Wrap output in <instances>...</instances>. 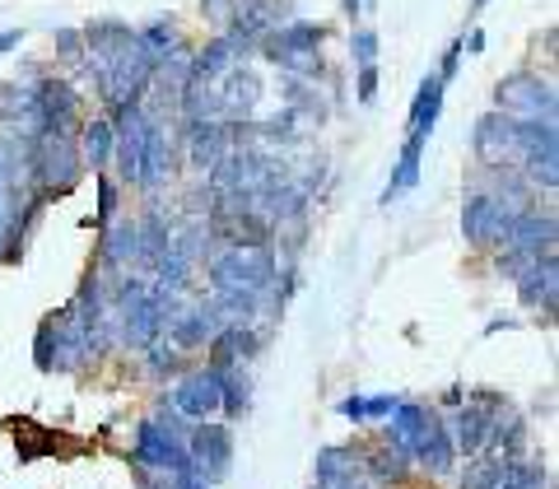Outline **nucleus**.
Listing matches in <instances>:
<instances>
[{
  "mask_svg": "<svg viewBox=\"0 0 559 489\" xmlns=\"http://www.w3.org/2000/svg\"><path fill=\"white\" fill-rule=\"evenodd\" d=\"M331 489H369V480H345V485H331Z\"/></svg>",
  "mask_w": 559,
  "mask_h": 489,
  "instance_id": "obj_48",
  "label": "nucleus"
},
{
  "mask_svg": "<svg viewBox=\"0 0 559 489\" xmlns=\"http://www.w3.org/2000/svg\"><path fill=\"white\" fill-rule=\"evenodd\" d=\"M518 210L499 205L489 191H471L462 201V238L471 248H503V238H509V224H513Z\"/></svg>",
  "mask_w": 559,
  "mask_h": 489,
  "instance_id": "obj_6",
  "label": "nucleus"
},
{
  "mask_svg": "<svg viewBox=\"0 0 559 489\" xmlns=\"http://www.w3.org/2000/svg\"><path fill=\"white\" fill-rule=\"evenodd\" d=\"M57 57L70 65L84 61V33L80 28H57Z\"/></svg>",
  "mask_w": 559,
  "mask_h": 489,
  "instance_id": "obj_38",
  "label": "nucleus"
},
{
  "mask_svg": "<svg viewBox=\"0 0 559 489\" xmlns=\"http://www.w3.org/2000/svg\"><path fill=\"white\" fill-rule=\"evenodd\" d=\"M131 457L140 470H154V476H182L191 470V457H187V439L168 433L159 419H140L135 425V443H131Z\"/></svg>",
  "mask_w": 559,
  "mask_h": 489,
  "instance_id": "obj_3",
  "label": "nucleus"
},
{
  "mask_svg": "<svg viewBox=\"0 0 559 489\" xmlns=\"http://www.w3.org/2000/svg\"><path fill=\"white\" fill-rule=\"evenodd\" d=\"M219 410H224V425H234L252 410V373L248 369H224L219 373Z\"/></svg>",
  "mask_w": 559,
  "mask_h": 489,
  "instance_id": "obj_28",
  "label": "nucleus"
},
{
  "mask_svg": "<svg viewBox=\"0 0 559 489\" xmlns=\"http://www.w3.org/2000/svg\"><path fill=\"white\" fill-rule=\"evenodd\" d=\"M187 457H191V470H197L205 485H219L234 470V429L224 425V419L191 425V433H187Z\"/></svg>",
  "mask_w": 559,
  "mask_h": 489,
  "instance_id": "obj_4",
  "label": "nucleus"
},
{
  "mask_svg": "<svg viewBox=\"0 0 559 489\" xmlns=\"http://www.w3.org/2000/svg\"><path fill=\"white\" fill-rule=\"evenodd\" d=\"M518 303L522 308H532V312H555V299H559V261H555V252H546V257H536L527 271H522L518 279Z\"/></svg>",
  "mask_w": 559,
  "mask_h": 489,
  "instance_id": "obj_13",
  "label": "nucleus"
},
{
  "mask_svg": "<svg viewBox=\"0 0 559 489\" xmlns=\"http://www.w3.org/2000/svg\"><path fill=\"white\" fill-rule=\"evenodd\" d=\"M489 425H495V410L485 406H471V401H462L457 410H452L448 419V433H452V448H457V457H480V452L489 448Z\"/></svg>",
  "mask_w": 559,
  "mask_h": 489,
  "instance_id": "obj_15",
  "label": "nucleus"
},
{
  "mask_svg": "<svg viewBox=\"0 0 559 489\" xmlns=\"http://www.w3.org/2000/svg\"><path fill=\"white\" fill-rule=\"evenodd\" d=\"M168 480H173V489H210L197 470H182V476H168Z\"/></svg>",
  "mask_w": 559,
  "mask_h": 489,
  "instance_id": "obj_42",
  "label": "nucleus"
},
{
  "mask_svg": "<svg viewBox=\"0 0 559 489\" xmlns=\"http://www.w3.org/2000/svg\"><path fill=\"white\" fill-rule=\"evenodd\" d=\"M257 140H271V145H294V140H299V112L280 108L275 117H266L257 127Z\"/></svg>",
  "mask_w": 559,
  "mask_h": 489,
  "instance_id": "obj_35",
  "label": "nucleus"
},
{
  "mask_svg": "<svg viewBox=\"0 0 559 489\" xmlns=\"http://www.w3.org/2000/svg\"><path fill=\"white\" fill-rule=\"evenodd\" d=\"M224 322L215 318V308H210V299H201V303H187L178 318H173L168 326H164V341L173 345V349H182V355H191V349H205L210 345V336H215Z\"/></svg>",
  "mask_w": 559,
  "mask_h": 489,
  "instance_id": "obj_12",
  "label": "nucleus"
},
{
  "mask_svg": "<svg viewBox=\"0 0 559 489\" xmlns=\"http://www.w3.org/2000/svg\"><path fill=\"white\" fill-rule=\"evenodd\" d=\"M312 480H318V489L345 485V480H364L359 448H349V443H326V448H318V457H312Z\"/></svg>",
  "mask_w": 559,
  "mask_h": 489,
  "instance_id": "obj_22",
  "label": "nucleus"
},
{
  "mask_svg": "<svg viewBox=\"0 0 559 489\" xmlns=\"http://www.w3.org/2000/svg\"><path fill=\"white\" fill-rule=\"evenodd\" d=\"M480 5H485V0H476V10H480Z\"/></svg>",
  "mask_w": 559,
  "mask_h": 489,
  "instance_id": "obj_49",
  "label": "nucleus"
},
{
  "mask_svg": "<svg viewBox=\"0 0 559 489\" xmlns=\"http://www.w3.org/2000/svg\"><path fill=\"white\" fill-rule=\"evenodd\" d=\"M555 210H518L513 224H509V238H503V248L509 252H522V257H546L555 252Z\"/></svg>",
  "mask_w": 559,
  "mask_h": 489,
  "instance_id": "obj_11",
  "label": "nucleus"
},
{
  "mask_svg": "<svg viewBox=\"0 0 559 489\" xmlns=\"http://www.w3.org/2000/svg\"><path fill=\"white\" fill-rule=\"evenodd\" d=\"M242 47L238 38H229V33H219V38H210L205 47H197L191 51V80L187 84H219L229 70L238 65V57H242Z\"/></svg>",
  "mask_w": 559,
  "mask_h": 489,
  "instance_id": "obj_17",
  "label": "nucleus"
},
{
  "mask_svg": "<svg viewBox=\"0 0 559 489\" xmlns=\"http://www.w3.org/2000/svg\"><path fill=\"white\" fill-rule=\"evenodd\" d=\"M33 363H38L43 373H61V322H57V312L43 318L38 336H33Z\"/></svg>",
  "mask_w": 559,
  "mask_h": 489,
  "instance_id": "obj_31",
  "label": "nucleus"
},
{
  "mask_svg": "<svg viewBox=\"0 0 559 489\" xmlns=\"http://www.w3.org/2000/svg\"><path fill=\"white\" fill-rule=\"evenodd\" d=\"M457 65H462V38H457V43H448V51H443V65L433 70V75H439L443 84H452V75H457Z\"/></svg>",
  "mask_w": 559,
  "mask_h": 489,
  "instance_id": "obj_41",
  "label": "nucleus"
},
{
  "mask_svg": "<svg viewBox=\"0 0 559 489\" xmlns=\"http://www.w3.org/2000/svg\"><path fill=\"white\" fill-rule=\"evenodd\" d=\"M261 345H266V336H261L257 326H219L215 336H210L205 345V363L210 369H252V359L261 355Z\"/></svg>",
  "mask_w": 559,
  "mask_h": 489,
  "instance_id": "obj_9",
  "label": "nucleus"
},
{
  "mask_svg": "<svg viewBox=\"0 0 559 489\" xmlns=\"http://www.w3.org/2000/svg\"><path fill=\"white\" fill-rule=\"evenodd\" d=\"M117 196H121V187L108 178V172H98V215H94L98 229H108V224L117 219Z\"/></svg>",
  "mask_w": 559,
  "mask_h": 489,
  "instance_id": "obj_36",
  "label": "nucleus"
},
{
  "mask_svg": "<svg viewBox=\"0 0 559 489\" xmlns=\"http://www.w3.org/2000/svg\"><path fill=\"white\" fill-rule=\"evenodd\" d=\"M341 5H345V14H349V20H355V14L364 10V0H341Z\"/></svg>",
  "mask_w": 559,
  "mask_h": 489,
  "instance_id": "obj_47",
  "label": "nucleus"
},
{
  "mask_svg": "<svg viewBox=\"0 0 559 489\" xmlns=\"http://www.w3.org/2000/svg\"><path fill=\"white\" fill-rule=\"evenodd\" d=\"M495 112L503 117H555V84L532 75V70H513L495 84Z\"/></svg>",
  "mask_w": 559,
  "mask_h": 489,
  "instance_id": "obj_5",
  "label": "nucleus"
},
{
  "mask_svg": "<svg viewBox=\"0 0 559 489\" xmlns=\"http://www.w3.org/2000/svg\"><path fill=\"white\" fill-rule=\"evenodd\" d=\"M150 112V108H145ZM173 168H178V150H173V140H168V131H164V121L150 112V121H145V150H140V178H135V187L140 191H159L168 178H173Z\"/></svg>",
  "mask_w": 559,
  "mask_h": 489,
  "instance_id": "obj_8",
  "label": "nucleus"
},
{
  "mask_svg": "<svg viewBox=\"0 0 559 489\" xmlns=\"http://www.w3.org/2000/svg\"><path fill=\"white\" fill-rule=\"evenodd\" d=\"M322 43H326V24L289 20L261 38V57L285 70L289 80H322Z\"/></svg>",
  "mask_w": 559,
  "mask_h": 489,
  "instance_id": "obj_1",
  "label": "nucleus"
},
{
  "mask_svg": "<svg viewBox=\"0 0 559 489\" xmlns=\"http://www.w3.org/2000/svg\"><path fill=\"white\" fill-rule=\"evenodd\" d=\"M349 57H355V65H378V33L373 28H355V38H349Z\"/></svg>",
  "mask_w": 559,
  "mask_h": 489,
  "instance_id": "obj_37",
  "label": "nucleus"
},
{
  "mask_svg": "<svg viewBox=\"0 0 559 489\" xmlns=\"http://www.w3.org/2000/svg\"><path fill=\"white\" fill-rule=\"evenodd\" d=\"M280 275L275 248H219L205 257V285L215 289H252V294H271Z\"/></svg>",
  "mask_w": 559,
  "mask_h": 489,
  "instance_id": "obj_2",
  "label": "nucleus"
},
{
  "mask_svg": "<svg viewBox=\"0 0 559 489\" xmlns=\"http://www.w3.org/2000/svg\"><path fill=\"white\" fill-rule=\"evenodd\" d=\"M182 150H187V164L210 172L224 154H229V121H215V117H201V121H182Z\"/></svg>",
  "mask_w": 559,
  "mask_h": 489,
  "instance_id": "obj_10",
  "label": "nucleus"
},
{
  "mask_svg": "<svg viewBox=\"0 0 559 489\" xmlns=\"http://www.w3.org/2000/svg\"><path fill=\"white\" fill-rule=\"evenodd\" d=\"M443 94H448V84L433 75L419 80V90L411 98V117H406V135H433V127H439V112H443Z\"/></svg>",
  "mask_w": 559,
  "mask_h": 489,
  "instance_id": "obj_24",
  "label": "nucleus"
},
{
  "mask_svg": "<svg viewBox=\"0 0 559 489\" xmlns=\"http://www.w3.org/2000/svg\"><path fill=\"white\" fill-rule=\"evenodd\" d=\"M439 419V410L433 406H419V401H396V410L388 415V425H382V443H392V448H401L411 457L415 452V443L425 439V429Z\"/></svg>",
  "mask_w": 559,
  "mask_h": 489,
  "instance_id": "obj_16",
  "label": "nucleus"
},
{
  "mask_svg": "<svg viewBox=\"0 0 559 489\" xmlns=\"http://www.w3.org/2000/svg\"><path fill=\"white\" fill-rule=\"evenodd\" d=\"M20 43H24V33H20V28H5V33H0V57H5V51H14Z\"/></svg>",
  "mask_w": 559,
  "mask_h": 489,
  "instance_id": "obj_44",
  "label": "nucleus"
},
{
  "mask_svg": "<svg viewBox=\"0 0 559 489\" xmlns=\"http://www.w3.org/2000/svg\"><path fill=\"white\" fill-rule=\"evenodd\" d=\"M173 410H178L187 425H205V419L219 415V369H187L178 382H173V392L164 396Z\"/></svg>",
  "mask_w": 559,
  "mask_h": 489,
  "instance_id": "obj_7",
  "label": "nucleus"
},
{
  "mask_svg": "<svg viewBox=\"0 0 559 489\" xmlns=\"http://www.w3.org/2000/svg\"><path fill=\"white\" fill-rule=\"evenodd\" d=\"M471 150H476V159L485 168L489 164H513V117L485 112L476 127H471Z\"/></svg>",
  "mask_w": 559,
  "mask_h": 489,
  "instance_id": "obj_18",
  "label": "nucleus"
},
{
  "mask_svg": "<svg viewBox=\"0 0 559 489\" xmlns=\"http://www.w3.org/2000/svg\"><path fill=\"white\" fill-rule=\"evenodd\" d=\"M499 470H503V457L480 452V457L466 462V470L457 476V489H499Z\"/></svg>",
  "mask_w": 559,
  "mask_h": 489,
  "instance_id": "obj_32",
  "label": "nucleus"
},
{
  "mask_svg": "<svg viewBox=\"0 0 559 489\" xmlns=\"http://www.w3.org/2000/svg\"><path fill=\"white\" fill-rule=\"evenodd\" d=\"M98 266L108 271L103 279H112L121 271H135L140 261V224L135 219H112L108 229H98Z\"/></svg>",
  "mask_w": 559,
  "mask_h": 489,
  "instance_id": "obj_14",
  "label": "nucleus"
},
{
  "mask_svg": "<svg viewBox=\"0 0 559 489\" xmlns=\"http://www.w3.org/2000/svg\"><path fill=\"white\" fill-rule=\"evenodd\" d=\"M480 51H485V33L471 28V38H462V57H480Z\"/></svg>",
  "mask_w": 559,
  "mask_h": 489,
  "instance_id": "obj_43",
  "label": "nucleus"
},
{
  "mask_svg": "<svg viewBox=\"0 0 559 489\" xmlns=\"http://www.w3.org/2000/svg\"><path fill=\"white\" fill-rule=\"evenodd\" d=\"M201 10H205V20H210V24L229 28V20H234V10H238V0H201Z\"/></svg>",
  "mask_w": 559,
  "mask_h": 489,
  "instance_id": "obj_40",
  "label": "nucleus"
},
{
  "mask_svg": "<svg viewBox=\"0 0 559 489\" xmlns=\"http://www.w3.org/2000/svg\"><path fill=\"white\" fill-rule=\"evenodd\" d=\"M411 462L419 470H429V476H452V466H457V448H452V433H448V419L443 415L425 429V439L415 443Z\"/></svg>",
  "mask_w": 559,
  "mask_h": 489,
  "instance_id": "obj_21",
  "label": "nucleus"
},
{
  "mask_svg": "<svg viewBox=\"0 0 559 489\" xmlns=\"http://www.w3.org/2000/svg\"><path fill=\"white\" fill-rule=\"evenodd\" d=\"M145 369H150V378H182L187 373V355L182 349H173L168 341H154L145 349Z\"/></svg>",
  "mask_w": 559,
  "mask_h": 489,
  "instance_id": "obj_34",
  "label": "nucleus"
},
{
  "mask_svg": "<svg viewBox=\"0 0 559 489\" xmlns=\"http://www.w3.org/2000/svg\"><path fill=\"white\" fill-rule=\"evenodd\" d=\"M396 401L401 396H392V392H378V396H341L336 401V415L341 419H349V425H373V419H388L392 410H396Z\"/></svg>",
  "mask_w": 559,
  "mask_h": 489,
  "instance_id": "obj_29",
  "label": "nucleus"
},
{
  "mask_svg": "<svg viewBox=\"0 0 559 489\" xmlns=\"http://www.w3.org/2000/svg\"><path fill=\"white\" fill-rule=\"evenodd\" d=\"M425 145H429V135H406V145H401V154H396L392 178H388V187H382V205H392V201L406 196V191L419 187V164H425Z\"/></svg>",
  "mask_w": 559,
  "mask_h": 489,
  "instance_id": "obj_25",
  "label": "nucleus"
},
{
  "mask_svg": "<svg viewBox=\"0 0 559 489\" xmlns=\"http://www.w3.org/2000/svg\"><path fill=\"white\" fill-rule=\"evenodd\" d=\"M312 489H318V485H312Z\"/></svg>",
  "mask_w": 559,
  "mask_h": 489,
  "instance_id": "obj_50",
  "label": "nucleus"
},
{
  "mask_svg": "<svg viewBox=\"0 0 559 489\" xmlns=\"http://www.w3.org/2000/svg\"><path fill=\"white\" fill-rule=\"evenodd\" d=\"M462 401H466L462 387H448V392H443V406H462Z\"/></svg>",
  "mask_w": 559,
  "mask_h": 489,
  "instance_id": "obj_45",
  "label": "nucleus"
},
{
  "mask_svg": "<svg viewBox=\"0 0 559 489\" xmlns=\"http://www.w3.org/2000/svg\"><path fill=\"white\" fill-rule=\"evenodd\" d=\"M546 480H550V470L536 457H509L499 470V489H546Z\"/></svg>",
  "mask_w": 559,
  "mask_h": 489,
  "instance_id": "obj_30",
  "label": "nucleus"
},
{
  "mask_svg": "<svg viewBox=\"0 0 559 489\" xmlns=\"http://www.w3.org/2000/svg\"><path fill=\"white\" fill-rule=\"evenodd\" d=\"M359 466H364V480H369V485H388V489L406 485L411 470H415V462H411L401 448H392V443L359 448Z\"/></svg>",
  "mask_w": 559,
  "mask_h": 489,
  "instance_id": "obj_20",
  "label": "nucleus"
},
{
  "mask_svg": "<svg viewBox=\"0 0 559 489\" xmlns=\"http://www.w3.org/2000/svg\"><path fill=\"white\" fill-rule=\"evenodd\" d=\"M80 33H84V51H90L94 65H112L135 47V28L121 24V20H94V24H84Z\"/></svg>",
  "mask_w": 559,
  "mask_h": 489,
  "instance_id": "obj_19",
  "label": "nucleus"
},
{
  "mask_svg": "<svg viewBox=\"0 0 559 489\" xmlns=\"http://www.w3.org/2000/svg\"><path fill=\"white\" fill-rule=\"evenodd\" d=\"M355 103H359V108H373V103H378V65H359V75H355Z\"/></svg>",
  "mask_w": 559,
  "mask_h": 489,
  "instance_id": "obj_39",
  "label": "nucleus"
},
{
  "mask_svg": "<svg viewBox=\"0 0 559 489\" xmlns=\"http://www.w3.org/2000/svg\"><path fill=\"white\" fill-rule=\"evenodd\" d=\"M527 419H522L513 406H503L499 415H495V425H489V448L485 452H495V457H527Z\"/></svg>",
  "mask_w": 559,
  "mask_h": 489,
  "instance_id": "obj_26",
  "label": "nucleus"
},
{
  "mask_svg": "<svg viewBox=\"0 0 559 489\" xmlns=\"http://www.w3.org/2000/svg\"><path fill=\"white\" fill-rule=\"evenodd\" d=\"M112 145H117V135H112V121H108V117H94V121H84V127H80L75 150H80L84 168L108 172V164H112Z\"/></svg>",
  "mask_w": 559,
  "mask_h": 489,
  "instance_id": "obj_27",
  "label": "nucleus"
},
{
  "mask_svg": "<svg viewBox=\"0 0 559 489\" xmlns=\"http://www.w3.org/2000/svg\"><path fill=\"white\" fill-rule=\"evenodd\" d=\"M135 224H140V261H135V271L150 275L154 266H159V257L173 248V229H178V224H173L164 210H145Z\"/></svg>",
  "mask_w": 559,
  "mask_h": 489,
  "instance_id": "obj_23",
  "label": "nucleus"
},
{
  "mask_svg": "<svg viewBox=\"0 0 559 489\" xmlns=\"http://www.w3.org/2000/svg\"><path fill=\"white\" fill-rule=\"evenodd\" d=\"M140 489H173V480H168V476H154V480H145Z\"/></svg>",
  "mask_w": 559,
  "mask_h": 489,
  "instance_id": "obj_46",
  "label": "nucleus"
},
{
  "mask_svg": "<svg viewBox=\"0 0 559 489\" xmlns=\"http://www.w3.org/2000/svg\"><path fill=\"white\" fill-rule=\"evenodd\" d=\"M135 43L145 47L154 61H159V57H168V51L178 47V24H173L168 14H164V20H154V24H145V28H135Z\"/></svg>",
  "mask_w": 559,
  "mask_h": 489,
  "instance_id": "obj_33",
  "label": "nucleus"
}]
</instances>
